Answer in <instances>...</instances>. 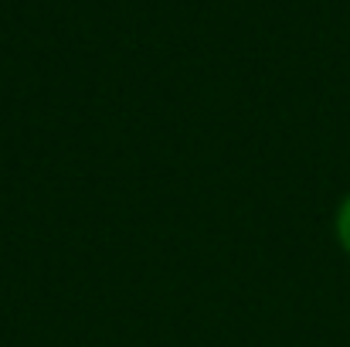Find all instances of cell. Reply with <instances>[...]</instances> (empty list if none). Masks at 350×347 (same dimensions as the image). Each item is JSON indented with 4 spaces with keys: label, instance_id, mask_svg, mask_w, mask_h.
Segmentation results:
<instances>
[{
    "label": "cell",
    "instance_id": "obj_1",
    "mask_svg": "<svg viewBox=\"0 0 350 347\" xmlns=\"http://www.w3.org/2000/svg\"><path fill=\"white\" fill-rule=\"evenodd\" d=\"M337 235H340L344 248L350 252V198L344 201V208H340V215H337Z\"/></svg>",
    "mask_w": 350,
    "mask_h": 347
}]
</instances>
